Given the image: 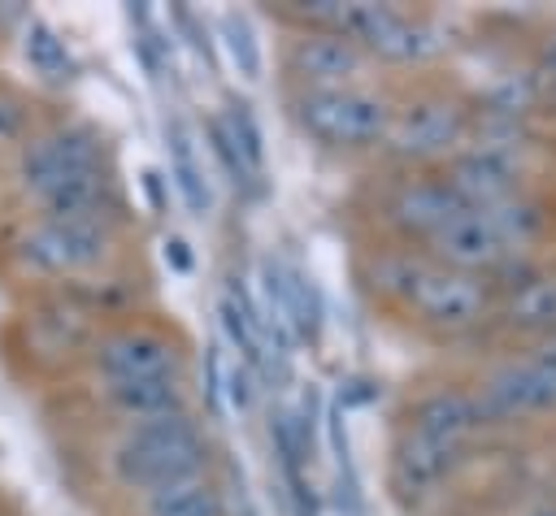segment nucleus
I'll use <instances>...</instances> for the list:
<instances>
[{
  "label": "nucleus",
  "mask_w": 556,
  "mask_h": 516,
  "mask_svg": "<svg viewBox=\"0 0 556 516\" xmlns=\"http://www.w3.org/2000/svg\"><path fill=\"white\" fill-rule=\"evenodd\" d=\"M165 260H169L178 273H187V269H191V251H187V243H182V238H165Z\"/></svg>",
  "instance_id": "obj_31"
},
{
  "label": "nucleus",
  "mask_w": 556,
  "mask_h": 516,
  "mask_svg": "<svg viewBox=\"0 0 556 516\" xmlns=\"http://www.w3.org/2000/svg\"><path fill=\"white\" fill-rule=\"evenodd\" d=\"M539 69H543V74H547V78L556 82V39L547 43V52H543V65H539Z\"/></svg>",
  "instance_id": "obj_32"
},
{
  "label": "nucleus",
  "mask_w": 556,
  "mask_h": 516,
  "mask_svg": "<svg viewBox=\"0 0 556 516\" xmlns=\"http://www.w3.org/2000/svg\"><path fill=\"white\" fill-rule=\"evenodd\" d=\"M87 403L100 416H113L117 429L191 408L187 386L178 377H156V382H96V377H87Z\"/></svg>",
  "instance_id": "obj_9"
},
{
  "label": "nucleus",
  "mask_w": 556,
  "mask_h": 516,
  "mask_svg": "<svg viewBox=\"0 0 556 516\" xmlns=\"http://www.w3.org/2000/svg\"><path fill=\"white\" fill-rule=\"evenodd\" d=\"M83 377L96 382H156V377H178L187 373V351L182 338L156 321L122 317V321H100L87 351H83Z\"/></svg>",
  "instance_id": "obj_5"
},
{
  "label": "nucleus",
  "mask_w": 556,
  "mask_h": 516,
  "mask_svg": "<svg viewBox=\"0 0 556 516\" xmlns=\"http://www.w3.org/2000/svg\"><path fill=\"white\" fill-rule=\"evenodd\" d=\"M100 308L78 286L22 291L0 330V356L13 377L30 386H65L83 369V351L100 325Z\"/></svg>",
  "instance_id": "obj_1"
},
{
  "label": "nucleus",
  "mask_w": 556,
  "mask_h": 516,
  "mask_svg": "<svg viewBox=\"0 0 556 516\" xmlns=\"http://www.w3.org/2000/svg\"><path fill=\"white\" fill-rule=\"evenodd\" d=\"M17 52H22L26 69L35 74V82H43V87H65L78 78V56L70 52L65 35L39 13H26L17 22Z\"/></svg>",
  "instance_id": "obj_14"
},
{
  "label": "nucleus",
  "mask_w": 556,
  "mask_h": 516,
  "mask_svg": "<svg viewBox=\"0 0 556 516\" xmlns=\"http://www.w3.org/2000/svg\"><path fill=\"white\" fill-rule=\"evenodd\" d=\"M460 208L465 204L456 199V191L447 182H413L391 199V221L400 230H413V234H434Z\"/></svg>",
  "instance_id": "obj_20"
},
{
  "label": "nucleus",
  "mask_w": 556,
  "mask_h": 516,
  "mask_svg": "<svg viewBox=\"0 0 556 516\" xmlns=\"http://www.w3.org/2000/svg\"><path fill=\"white\" fill-rule=\"evenodd\" d=\"M204 139H208V152L217 156V165H222V173H226V182L235 186V191H252L256 186V178H252V169L243 165V156H239V147L226 139V130H222V121H217V113L204 121Z\"/></svg>",
  "instance_id": "obj_28"
},
{
  "label": "nucleus",
  "mask_w": 556,
  "mask_h": 516,
  "mask_svg": "<svg viewBox=\"0 0 556 516\" xmlns=\"http://www.w3.org/2000/svg\"><path fill=\"white\" fill-rule=\"evenodd\" d=\"M0 516H22V512H17V507H13V503L0 494Z\"/></svg>",
  "instance_id": "obj_34"
},
{
  "label": "nucleus",
  "mask_w": 556,
  "mask_h": 516,
  "mask_svg": "<svg viewBox=\"0 0 556 516\" xmlns=\"http://www.w3.org/2000/svg\"><path fill=\"white\" fill-rule=\"evenodd\" d=\"M208 460H213L208 434L187 408V412H169V416H152V421L113 429V438L104 447V477L122 494L139 499L161 486L208 473Z\"/></svg>",
  "instance_id": "obj_3"
},
{
  "label": "nucleus",
  "mask_w": 556,
  "mask_h": 516,
  "mask_svg": "<svg viewBox=\"0 0 556 516\" xmlns=\"http://www.w3.org/2000/svg\"><path fill=\"white\" fill-rule=\"evenodd\" d=\"M222 386H226L222 351H217V347H204V395H208L213 408H222Z\"/></svg>",
  "instance_id": "obj_30"
},
{
  "label": "nucleus",
  "mask_w": 556,
  "mask_h": 516,
  "mask_svg": "<svg viewBox=\"0 0 556 516\" xmlns=\"http://www.w3.org/2000/svg\"><path fill=\"white\" fill-rule=\"evenodd\" d=\"M104 165H113V147L96 121L48 113L43 126L4 160V178L17 195V204L30 208L48 191H56L61 182L91 173V169H104Z\"/></svg>",
  "instance_id": "obj_4"
},
{
  "label": "nucleus",
  "mask_w": 556,
  "mask_h": 516,
  "mask_svg": "<svg viewBox=\"0 0 556 516\" xmlns=\"http://www.w3.org/2000/svg\"><path fill=\"white\" fill-rule=\"evenodd\" d=\"M508 325L517 330H552L556 325V278L526 282L508 299Z\"/></svg>",
  "instance_id": "obj_25"
},
{
  "label": "nucleus",
  "mask_w": 556,
  "mask_h": 516,
  "mask_svg": "<svg viewBox=\"0 0 556 516\" xmlns=\"http://www.w3.org/2000/svg\"><path fill=\"white\" fill-rule=\"evenodd\" d=\"M365 65H369V56L334 30H300L282 52V69L295 78V91H304V87H356Z\"/></svg>",
  "instance_id": "obj_8"
},
{
  "label": "nucleus",
  "mask_w": 556,
  "mask_h": 516,
  "mask_svg": "<svg viewBox=\"0 0 556 516\" xmlns=\"http://www.w3.org/2000/svg\"><path fill=\"white\" fill-rule=\"evenodd\" d=\"M295 126L321 147H369L391 130V104L369 87H304L291 91Z\"/></svg>",
  "instance_id": "obj_6"
},
{
  "label": "nucleus",
  "mask_w": 556,
  "mask_h": 516,
  "mask_svg": "<svg viewBox=\"0 0 556 516\" xmlns=\"http://www.w3.org/2000/svg\"><path fill=\"white\" fill-rule=\"evenodd\" d=\"M43 117H48L43 100L26 82L0 74V165L43 126Z\"/></svg>",
  "instance_id": "obj_21"
},
{
  "label": "nucleus",
  "mask_w": 556,
  "mask_h": 516,
  "mask_svg": "<svg viewBox=\"0 0 556 516\" xmlns=\"http://www.w3.org/2000/svg\"><path fill=\"white\" fill-rule=\"evenodd\" d=\"M217 121H222L226 139L239 147V156H243V165L252 169V178L261 182V173H265V130H261V121H256V108H252L248 100L230 95V100L222 104Z\"/></svg>",
  "instance_id": "obj_23"
},
{
  "label": "nucleus",
  "mask_w": 556,
  "mask_h": 516,
  "mask_svg": "<svg viewBox=\"0 0 556 516\" xmlns=\"http://www.w3.org/2000/svg\"><path fill=\"white\" fill-rule=\"evenodd\" d=\"M482 217L491 221V230H495V238L504 243V251H513V247H521L526 238H534V230H539V208L534 204H526V199H500V204H491V208H482Z\"/></svg>",
  "instance_id": "obj_26"
},
{
  "label": "nucleus",
  "mask_w": 556,
  "mask_h": 516,
  "mask_svg": "<svg viewBox=\"0 0 556 516\" xmlns=\"http://www.w3.org/2000/svg\"><path fill=\"white\" fill-rule=\"evenodd\" d=\"M456 139H460V108L447 100H421V104L404 108L400 117H391V130H387L391 152L404 160L439 156Z\"/></svg>",
  "instance_id": "obj_11"
},
{
  "label": "nucleus",
  "mask_w": 556,
  "mask_h": 516,
  "mask_svg": "<svg viewBox=\"0 0 556 516\" xmlns=\"http://www.w3.org/2000/svg\"><path fill=\"white\" fill-rule=\"evenodd\" d=\"M334 35L352 39L365 56H382V61H426L443 48L434 26L413 22L395 13L391 4H369V0H352V4L339 0Z\"/></svg>",
  "instance_id": "obj_7"
},
{
  "label": "nucleus",
  "mask_w": 556,
  "mask_h": 516,
  "mask_svg": "<svg viewBox=\"0 0 556 516\" xmlns=\"http://www.w3.org/2000/svg\"><path fill=\"white\" fill-rule=\"evenodd\" d=\"M482 421H504V416H526V412H547L556 408V373L539 360L530 364H508L500 369L482 395L473 399Z\"/></svg>",
  "instance_id": "obj_10"
},
{
  "label": "nucleus",
  "mask_w": 556,
  "mask_h": 516,
  "mask_svg": "<svg viewBox=\"0 0 556 516\" xmlns=\"http://www.w3.org/2000/svg\"><path fill=\"white\" fill-rule=\"evenodd\" d=\"M539 364H547V369L556 373V338H552V343H547V347L539 351Z\"/></svg>",
  "instance_id": "obj_33"
},
{
  "label": "nucleus",
  "mask_w": 556,
  "mask_h": 516,
  "mask_svg": "<svg viewBox=\"0 0 556 516\" xmlns=\"http://www.w3.org/2000/svg\"><path fill=\"white\" fill-rule=\"evenodd\" d=\"M217 43L226 48V56H230V65L239 69V78H248V82L261 78V69H265L261 39H256V30H252V22H248L243 13L226 9V13L217 17Z\"/></svg>",
  "instance_id": "obj_24"
},
{
  "label": "nucleus",
  "mask_w": 556,
  "mask_h": 516,
  "mask_svg": "<svg viewBox=\"0 0 556 516\" xmlns=\"http://www.w3.org/2000/svg\"><path fill=\"white\" fill-rule=\"evenodd\" d=\"M543 516H556V512H543Z\"/></svg>",
  "instance_id": "obj_35"
},
{
  "label": "nucleus",
  "mask_w": 556,
  "mask_h": 516,
  "mask_svg": "<svg viewBox=\"0 0 556 516\" xmlns=\"http://www.w3.org/2000/svg\"><path fill=\"white\" fill-rule=\"evenodd\" d=\"M478 403L460 390H439L430 399H421L417 416H413V434L417 438H430V442H443V447H460L465 434L478 429Z\"/></svg>",
  "instance_id": "obj_19"
},
{
  "label": "nucleus",
  "mask_w": 556,
  "mask_h": 516,
  "mask_svg": "<svg viewBox=\"0 0 556 516\" xmlns=\"http://www.w3.org/2000/svg\"><path fill=\"white\" fill-rule=\"evenodd\" d=\"M222 399H226L235 412H252V403H256V373H252L248 364H235V369L226 373Z\"/></svg>",
  "instance_id": "obj_29"
},
{
  "label": "nucleus",
  "mask_w": 556,
  "mask_h": 516,
  "mask_svg": "<svg viewBox=\"0 0 556 516\" xmlns=\"http://www.w3.org/2000/svg\"><path fill=\"white\" fill-rule=\"evenodd\" d=\"M447 186L456 191V199L465 208H491V204L513 195V160L495 147H478V152L456 160Z\"/></svg>",
  "instance_id": "obj_15"
},
{
  "label": "nucleus",
  "mask_w": 556,
  "mask_h": 516,
  "mask_svg": "<svg viewBox=\"0 0 556 516\" xmlns=\"http://www.w3.org/2000/svg\"><path fill=\"white\" fill-rule=\"evenodd\" d=\"M421 273H426V265L413 260V256H382V260H374V269H369L374 286H378L382 295H400V299H413Z\"/></svg>",
  "instance_id": "obj_27"
},
{
  "label": "nucleus",
  "mask_w": 556,
  "mask_h": 516,
  "mask_svg": "<svg viewBox=\"0 0 556 516\" xmlns=\"http://www.w3.org/2000/svg\"><path fill=\"white\" fill-rule=\"evenodd\" d=\"M430 238H434L439 256L452 260L460 273H465V269H491V265H500V260L508 256L504 243L495 238L491 221L482 217V208H460V212H452Z\"/></svg>",
  "instance_id": "obj_13"
},
{
  "label": "nucleus",
  "mask_w": 556,
  "mask_h": 516,
  "mask_svg": "<svg viewBox=\"0 0 556 516\" xmlns=\"http://www.w3.org/2000/svg\"><path fill=\"white\" fill-rule=\"evenodd\" d=\"M408 304L439 325H469L482 312V286L460 269H426Z\"/></svg>",
  "instance_id": "obj_12"
},
{
  "label": "nucleus",
  "mask_w": 556,
  "mask_h": 516,
  "mask_svg": "<svg viewBox=\"0 0 556 516\" xmlns=\"http://www.w3.org/2000/svg\"><path fill=\"white\" fill-rule=\"evenodd\" d=\"M165 152H169V182L182 199V208L191 217H204L213 208V186H208V173H204V160L195 156V143H191V130L174 117L165 126Z\"/></svg>",
  "instance_id": "obj_17"
},
{
  "label": "nucleus",
  "mask_w": 556,
  "mask_h": 516,
  "mask_svg": "<svg viewBox=\"0 0 556 516\" xmlns=\"http://www.w3.org/2000/svg\"><path fill=\"white\" fill-rule=\"evenodd\" d=\"M217 321H222V334L230 338V347L239 351V364H248L252 373L265 369V330H261V308L256 299L243 291L239 278L226 282L222 299H217Z\"/></svg>",
  "instance_id": "obj_16"
},
{
  "label": "nucleus",
  "mask_w": 556,
  "mask_h": 516,
  "mask_svg": "<svg viewBox=\"0 0 556 516\" xmlns=\"http://www.w3.org/2000/svg\"><path fill=\"white\" fill-rule=\"evenodd\" d=\"M135 507L139 516H226V494L208 473H200V477L161 486L152 494H139Z\"/></svg>",
  "instance_id": "obj_18"
},
{
  "label": "nucleus",
  "mask_w": 556,
  "mask_h": 516,
  "mask_svg": "<svg viewBox=\"0 0 556 516\" xmlns=\"http://www.w3.org/2000/svg\"><path fill=\"white\" fill-rule=\"evenodd\" d=\"M126 221H61L22 212L0 234V273L22 291L39 286H91L122 251Z\"/></svg>",
  "instance_id": "obj_2"
},
{
  "label": "nucleus",
  "mask_w": 556,
  "mask_h": 516,
  "mask_svg": "<svg viewBox=\"0 0 556 516\" xmlns=\"http://www.w3.org/2000/svg\"><path fill=\"white\" fill-rule=\"evenodd\" d=\"M452 464H456V447H443V442H430V438L408 434V438L395 447V486H400V490H426V486H434Z\"/></svg>",
  "instance_id": "obj_22"
}]
</instances>
